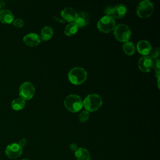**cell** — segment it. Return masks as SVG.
Listing matches in <instances>:
<instances>
[{"instance_id": "cell-15", "label": "cell", "mask_w": 160, "mask_h": 160, "mask_svg": "<svg viewBox=\"0 0 160 160\" xmlns=\"http://www.w3.org/2000/svg\"><path fill=\"white\" fill-rule=\"evenodd\" d=\"M14 18L12 12L8 9H3L0 11V22L3 24H11Z\"/></svg>"}, {"instance_id": "cell-11", "label": "cell", "mask_w": 160, "mask_h": 160, "mask_svg": "<svg viewBox=\"0 0 160 160\" xmlns=\"http://www.w3.org/2000/svg\"><path fill=\"white\" fill-rule=\"evenodd\" d=\"M89 16L86 12H80L77 13L74 23L78 26V28H83L87 26L89 22Z\"/></svg>"}, {"instance_id": "cell-13", "label": "cell", "mask_w": 160, "mask_h": 160, "mask_svg": "<svg viewBox=\"0 0 160 160\" xmlns=\"http://www.w3.org/2000/svg\"><path fill=\"white\" fill-rule=\"evenodd\" d=\"M61 15L62 18L66 21L69 22H73L76 19L77 12L72 8L67 7L62 10Z\"/></svg>"}, {"instance_id": "cell-28", "label": "cell", "mask_w": 160, "mask_h": 160, "mask_svg": "<svg viewBox=\"0 0 160 160\" xmlns=\"http://www.w3.org/2000/svg\"><path fill=\"white\" fill-rule=\"evenodd\" d=\"M4 7H5V2L3 1H0V11L4 9Z\"/></svg>"}, {"instance_id": "cell-1", "label": "cell", "mask_w": 160, "mask_h": 160, "mask_svg": "<svg viewBox=\"0 0 160 160\" xmlns=\"http://www.w3.org/2000/svg\"><path fill=\"white\" fill-rule=\"evenodd\" d=\"M64 105L69 111L76 112L82 109L83 102L82 99L78 95L70 94L65 98Z\"/></svg>"}, {"instance_id": "cell-6", "label": "cell", "mask_w": 160, "mask_h": 160, "mask_svg": "<svg viewBox=\"0 0 160 160\" xmlns=\"http://www.w3.org/2000/svg\"><path fill=\"white\" fill-rule=\"evenodd\" d=\"M154 11L153 4L148 0H144L139 2L137 7L136 14L141 18H146L152 15Z\"/></svg>"}, {"instance_id": "cell-4", "label": "cell", "mask_w": 160, "mask_h": 160, "mask_svg": "<svg viewBox=\"0 0 160 160\" xmlns=\"http://www.w3.org/2000/svg\"><path fill=\"white\" fill-rule=\"evenodd\" d=\"M114 35L116 39L120 42H128L130 39L131 31L129 26L124 24H120L115 26Z\"/></svg>"}, {"instance_id": "cell-24", "label": "cell", "mask_w": 160, "mask_h": 160, "mask_svg": "<svg viewBox=\"0 0 160 160\" xmlns=\"http://www.w3.org/2000/svg\"><path fill=\"white\" fill-rule=\"evenodd\" d=\"M12 24L14 26L16 27V28H22L24 24V21L20 18H16V19H14L13 22H12Z\"/></svg>"}, {"instance_id": "cell-3", "label": "cell", "mask_w": 160, "mask_h": 160, "mask_svg": "<svg viewBox=\"0 0 160 160\" xmlns=\"http://www.w3.org/2000/svg\"><path fill=\"white\" fill-rule=\"evenodd\" d=\"M82 102L84 108L89 112L97 111L102 104L101 98L97 94L88 95Z\"/></svg>"}, {"instance_id": "cell-2", "label": "cell", "mask_w": 160, "mask_h": 160, "mask_svg": "<svg viewBox=\"0 0 160 160\" xmlns=\"http://www.w3.org/2000/svg\"><path fill=\"white\" fill-rule=\"evenodd\" d=\"M87 76V72L84 69L80 67H76L69 71L68 79L72 84L79 85L86 80Z\"/></svg>"}, {"instance_id": "cell-7", "label": "cell", "mask_w": 160, "mask_h": 160, "mask_svg": "<svg viewBox=\"0 0 160 160\" xmlns=\"http://www.w3.org/2000/svg\"><path fill=\"white\" fill-rule=\"evenodd\" d=\"M35 88L30 82H23L19 88V95L21 98L26 100L31 99L34 95Z\"/></svg>"}, {"instance_id": "cell-25", "label": "cell", "mask_w": 160, "mask_h": 160, "mask_svg": "<svg viewBox=\"0 0 160 160\" xmlns=\"http://www.w3.org/2000/svg\"><path fill=\"white\" fill-rule=\"evenodd\" d=\"M111 11H112V8L111 6H108L106 8L104 12L106 14V16H110L111 15Z\"/></svg>"}, {"instance_id": "cell-12", "label": "cell", "mask_w": 160, "mask_h": 160, "mask_svg": "<svg viewBox=\"0 0 160 160\" xmlns=\"http://www.w3.org/2000/svg\"><path fill=\"white\" fill-rule=\"evenodd\" d=\"M127 12V8L125 5L120 4H118L114 8H112L111 15L112 18L120 19L123 18Z\"/></svg>"}, {"instance_id": "cell-10", "label": "cell", "mask_w": 160, "mask_h": 160, "mask_svg": "<svg viewBox=\"0 0 160 160\" xmlns=\"http://www.w3.org/2000/svg\"><path fill=\"white\" fill-rule=\"evenodd\" d=\"M41 41L40 36L36 33L31 32L26 34L23 38V42L28 46L34 47L38 46Z\"/></svg>"}, {"instance_id": "cell-9", "label": "cell", "mask_w": 160, "mask_h": 160, "mask_svg": "<svg viewBox=\"0 0 160 160\" xmlns=\"http://www.w3.org/2000/svg\"><path fill=\"white\" fill-rule=\"evenodd\" d=\"M153 61L151 58L149 56H142L138 61L139 69L144 72H148L151 71L152 68Z\"/></svg>"}, {"instance_id": "cell-19", "label": "cell", "mask_w": 160, "mask_h": 160, "mask_svg": "<svg viewBox=\"0 0 160 160\" xmlns=\"http://www.w3.org/2000/svg\"><path fill=\"white\" fill-rule=\"evenodd\" d=\"M78 26L73 22L67 24L64 28V34L68 36H71L75 34L78 30Z\"/></svg>"}, {"instance_id": "cell-8", "label": "cell", "mask_w": 160, "mask_h": 160, "mask_svg": "<svg viewBox=\"0 0 160 160\" xmlns=\"http://www.w3.org/2000/svg\"><path fill=\"white\" fill-rule=\"evenodd\" d=\"M22 152V148L18 143H11L7 146L5 149L6 155L10 159H16L21 156Z\"/></svg>"}, {"instance_id": "cell-16", "label": "cell", "mask_w": 160, "mask_h": 160, "mask_svg": "<svg viewBox=\"0 0 160 160\" xmlns=\"http://www.w3.org/2000/svg\"><path fill=\"white\" fill-rule=\"evenodd\" d=\"M74 156L77 160H90L91 155L86 149L79 148L74 152Z\"/></svg>"}, {"instance_id": "cell-21", "label": "cell", "mask_w": 160, "mask_h": 160, "mask_svg": "<svg viewBox=\"0 0 160 160\" xmlns=\"http://www.w3.org/2000/svg\"><path fill=\"white\" fill-rule=\"evenodd\" d=\"M89 118V112L86 110H84L81 111L79 114V120L81 122L87 121Z\"/></svg>"}, {"instance_id": "cell-27", "label": "cell", "mask_w": 160, "mask_h": 160, "mask_svg": "<svg viewBox=\"0 0 160 160\" xmlns=\"http://www.w3.org/2000/svg\"><path fill=\"white\" fill-rule=\"evenodd\" d=\"M69 148H70V149H71L72 151H76L77 150V149H78L77 145H76V144H75V143H72V144H71L70 146H69Z\"/></svg>"}, {"instance_id": "cell-23", "label": "cell", "mask_w": 160, "mask_h": 160, "mask_svg": "<svg viewBox=\"0 0 160 160\" xmlns=\"http://www.w3.org/2000/svg\"><path fill=\"white\" fill-rule=\"evenodd\" d=\"M159 54H160L159 48H154V49L151 50V51L149 52L150 56H149L150 58H151L157 59L158 58H159Z\"/></svg>"}, {"instance_id": "cell-17", "label": "cell", "mask_w": 160, "mask_h": 160, "mask_svg": "<svg viewBox=\"0 0 160 160\" xmlns=\"http://www.w3.org/2000/svg\"><path fill=\"white\" fill-rule=\"evenodd\" d=\"M53 35V30L50 26L44 27L41 31V39L43 41H48L50 39Z\"/></svg>"}, {"instance_id": "cell-26", "label": "cell", "mask_w": 160, "mask_h": 160, "mask_svg": "<svg viewBox=\"0 0 160 160\" xmlns=\"http://www.w3.org/2000/svg\"><path fill=\"white\" fill-rule=\"evenodd\" d=\"M26 139L25 138H22L21 139H20L18 143V144L22 148L24 147L26 145Z\"/></svg>"}, {"instance_id": "cell-29", "label": "cell", "mask_w": 160, "mask_h": 160, "mask_svg": "<svg viewBox=\"0 0 160 160\" xmlns=\"http://www.w3.org/2000/svg\"><path fill=\"white\" fill-rule=\"evenodd\" d=\"M21 160H29V159H22Z\"/></svg>"}, {"instance_id": "cell-18", "label": "cell", "mask_w": 160, "mask_h": 160, "mask_svg": "<svg viewBox=\"0 0 160 160\" xmlns=\"http://www.w3.org/2000/svg\"><path fill=\"white\" fill-rule=\"evenodd\" d=\"M26 105V102L21 98L14 99L11 102V108L15 111H19L22 109Z\"/></svg>"}, {"instance_id": "cell-22", "label": "cell", "mask_w": 160, "mask_h": 160, "mask_svg": "<svg viewBox=\"0 0 160 160\" xmlns=\"http://www.w3.org/2000/svg\"><path fill=\"white\" fill-rule=\"evenodd\" d=\"M159 59H156L155 60V61H153V65H152V68H154V71H155V74L156 77L158 78V79L159 78V74H160V66H159Z\"/></svg>"}, {"instance_id": "cell-14", "label": "cell", "mask_w": 160, "mask_h": 160, "mask_svg": "<svg viewBox=\"0 0 160 160\" xmlns=\"http://www.w3.org/2000/svg\"><path fill=\"white\" fill-rule=\"evenodd\" d=\"M151 49L152 48L150 42L146 40H141L137 44V50L138 52L143 56L149 54Z\"/></svg>"}, {"instance_id": "cell-5", "label": "cell", "mask_w": 160, "mask_h": 160, "mask_svg": "<svg viewBox=\"0 0 160 160\" xmlns=\"http://www.w3.org/2000/svg\"><path fill=\"white\" fill-rule=\"evenodd\" d=\"M116 26V22L114 18L110 16H104L98 22V29L104 33H108L113 31Z\"/></svg>"}, {"instance_id": "cell-20", "label": "cell", "mask_w": 160, "mask_h": 160, "mask_svg": "<svg viewBox=\"0 0 160 160\" xmlns=\"http://www.w3.org/2000/svg\"><path fill=\"white\" fill-rule=\"evenodd\" d=\"M122 49L124 53L128 56H131L135 52V46L133 42L128 41L124 42L122 46Z\"/></svg>"}]
</instances>
